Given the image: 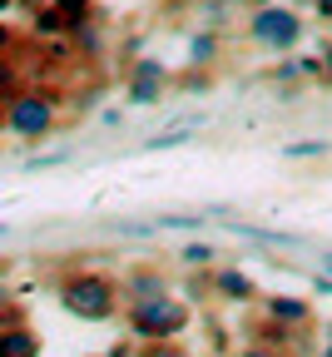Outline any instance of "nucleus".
Wrapping results in <instances>:
<instances>
[{
  "instance_id": "nucleus-1",
  "label": "nucleus",
  "mask_w": 332,
  "mask_h": 357,
  "mask_svg": "<svg viewBox=\"0 0 332 357\" xmlns=\"http://www.w3.org/2000/svg\"><path fill=\"white\" fill-rule=\"evenodd\" d=\"M303 30H308V25H303V15H298V6H282V0H263V6H253L248 20H243V40L258 45V50H268V55L298 50Z\"/></svg>"
},
{
  "instance_id": "nucleus-2",
  "label": "nucleus",
  "mask_w": 332,
  "mask_h": 357,
  "mask_svg": "<svg viewBox=\"0 0 332 357\" xmlns=\"http://www.w3.org/2000/svg\"><path fill=\"white\" fill-rule=\"evenodd\" d=\"M194 323V307L174 293H154V298H134L129 303V333L149 337V342H169Z\"/></svg>"
},
{
  "instance_id": "nucleus-3",
  "label": "nucleus",
  "mask_w": 332,
  "mask_h": 357,
  "mask_svg": "<svg viewBox=\"0 0 332 357\" xmlns=\"http://www.w3.org/2000/svg\"><path fill=\"white\" fill-rule=\"evenodd\" d=\"M60 303L75 312V318H84V323H105V318H114V307H119V288L105 273H75L60 288Z\"/></svg>"
},
{
  "instance_id": "nucleus-4",
  "label": "nucleus",
  "mask_w": 332,
  "mask_h": 357,
  "mask_svg": "<svg viewBox=\"0 0 332 357\" xmlns=\"http://www.w3.org/2000/svg\"><path fill=\"white\" fill-rule=\"evenodd\" d=\"M6 124L15 134H25V139H40V134L55 124V105L45 100V95H15L10 109H6Z\"/></svg>"
},
{
  "instance_id": "nucleus-5",
  "label": "nucleus",
  "mask_w": 332,
  "mask_h": 357,
  "mask_svg": "<svg viewBox=\"0 0 332 357\" xmlns=\"http://www.w3.org/2000/svg\"><path fill=\"white\" fill-rule=\"evenodd\" d=\"M169 89V70L159 60H139L129 70V105H159Z\"/></svg>"
},
{
  "instance_id": "nucleus-6",
  "label": "nucleus",
  "mask_w": 332,
  "mask_h": 357,
  "mask_svg": "<svg viewBox=\"0 0 332 357\" xmlns=\"http://www.w3.org/2000/svg\"><path fill=\"white\" fill-rule=\"evenodd\" d=\"M263 312H268V318H278V323H288V328H298V333H312V298L273 293V298H263Z\"/></svg>"
},
{
  "instance_id": "nucleus-7",
  "label": "nucleus",
  "mask_w": 332,
  "mask_h": 357,
  "mask_svg": "<svg viewBox=\"0 0 332 357\" xmlns=\"http://www.w3.org/2000/svg\"><path fill=\"white\" fill-rule=\"evenodd\" d=\"M213 293L228 298V303H253L258 283H253V273H243V268H213Z\"/></svg>"
},
{
  "instance_id": "nucleus-8",
  "label": "nucleus",
  "mask_w": 332,
  "mask_h": 357,
  "mask_svg": "<svg viewBox=\"0 0 332 357\" xmlns=\"http://www.w3.org/2000/svg\"><path fill=\"white\" fill-rule=\"evenodd\" d=\"M223 50V40H218V25H199L194 35H188V65L194 70H209Z\"/></svg>"
},
{
  "instance_id": "nucleus-9",
  "label": "nucleus",
  "mask_w": 332,
  "mask_h": 357,
  "mask_svg": "<svg viewBox=\"0 0 332 357\" xmlns=\"http://www.w3.org/2000/svg\"><path fill=\"white\" fill-rule=\"evenodd\" d=\"M40 352V337L30 328H10V333H0V357H35Z\"/></svg>"
},
{
  "instance_id": "nucleus-10",
  "label": "nucleus",
  "mask_w": 332,
  "mask_h": 357,
  "mask_svg": "<svg viewBox=\"0 0 332 357\" xmlns=\"http://www.w3.org/2000/svg\"><path fill=\"white\" fill-rule=\"evenodd\" d=\"M124 288H129V303H134V298H154V293H169V278H164V273H154V268H144V273H134Z\"/></svg>"
},
{
  "instance_id": "nucleus-11",
  "label": "nucleus",
  "mask_w": 332,
  "mask_h": 357,
  "mask_svg": "<svg viewBox=\"0 0 332 357\" xmlns=\"http://www.w3.org/2000/svg\"><path fill=\"white\" fill-rule=\"evenodd\" d=\"M332 144L327 139H298V144H282V159L288 164H308V159H327Z\"/></svg>"
},
{
  "instance_id": "nucleus-12",
  "label": "nucleus",
  "mask_w": 332,
  "mask_h": 357,
  "mask_svg": "<svg viewBox=\"0 0 332 357\" xmlns=\"http://www.w3.org/2000/svg\"><path fill=\"white\" fill-rule=\"evenodd\" d=\"M268 79H273V84H298V79H308V75H303V55H293V50L278 55V65L268 70Z\"/></svg>"
},
{
  "instance_id": "nucleus-13",
  "label": "nucleus",
  "mask_w": 332,
  "mask_h": 357,
  "mask_svg": "<svg viewBox=\"0 0 332 357\" xmlns=\"http://www.w3.org/2000/svg\"><path fill=\"white\" fill-rule=\"evenodd\" d=\"M179 258H183L188 268H209V263H218V248L199 238V243H183V253H179Z\"/></svg>"
},
{
  "instance_id": "nucleus-14",
  "label": "nucleus",
  "mask_w": 332,
  "mask_h": 357,
  "mask_svg": "<svg viewBox=\"0 0 332 357\" xmlns=\"http://www.w3.org/2000/svg\"><path fill=\"white\" fill-rule=\"evenodd\" d=\"M179 144H188V129H164V134H154L144 149H179Z\"/></svg>"
},
{
  "instance_id": "nucleus-15",
  "label": "nucleus",
  "mask_w": 332,
  "mask_h": 357,
  "mask_svg": "<svg viewBox=\"0 0 332 357\" xmlns=\"http://www.w3.org/2000/svg\"><path fill=\"white\" fill-rule=\"evenodd\" d=\"M55 6L65 10V20H70V25H80V20H89V0H55Z\"/></svg>"
},
{
  "instance_id": "nucleus-16",
  "label": "nucleus",
  "mask_w": 332,
  "mask_h": 357,
  "mask_svg": "<svg viewBox=\"0 0 332 357\" xmlns=\"http://www.w3.org/2000/svg\"><path fill=\"white\" fill-rule=\"evenodd\" d=\"M317 55H322V79H317V84H322V89H332V35L322 40V50H317Z\"/></svg>"
},
{
  "instance_id": "nucleus-17",
  "label": "nucleus",
  "mask_w": 332,
  "mask_h": 357,
  "mask_svg": "<svg viewBox=\"0 0 332 357\" xmlns=\"http://www.w3.org/2000/svg\"><path fill=\"white\" fill-rule=\"evenodd\" d=\"M308 6L317 10V20H327V25H332V0H308Z\"/></svg>"
},
{
  "instance_id": "nucleus-18",
  "label": "nucleus",
  "mask_w": 332,
  "mask_h": 357,
  "mask_svg": "<svg viewBox=\"0 0 332 357\" xmlns=\"http://www.w3.org/2000/svg\"><path fill=\"white\" fill-rule=\"evenodd\" d=\"M322 268H332V248H322Z\"/></svg>"
},
{
  "instance_id": "nucleus-19",
  "label": "nucleus",
  "mask_w": 332,
  "mask_h": 357,
  "mask_svg": "<svg viewBox=\"0 0 332 357\" xmlns=\"http://www.w3.org/2000/svg\"><path fill=\"white\" fill-rule=\"evenodd\" d=\"M322 352H327V357H332V333H327V342H322Z\"/></svg>"
},
{
  "instance_id": "nucleus-20",
  "label": "nucleus",
  "mask_w": 332,
  "mask_h": 357,
  "mask_svg": "<svg viewBox=\"0 0 332 357\" xmlns=\"http://www.w3.org/2000/svg\"><path fill=\"white\" fill-rule=\"evenodd\" d=\"M282 6H298V0H282Z\"/></svg>"
}]
</instances>
